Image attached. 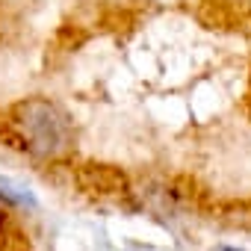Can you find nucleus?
<instances>
[{
  "instance_id": "nucleus-1",
  "label": "nucleus",
  "mask_w": 251,
  "mask_h": 251,
  "mask_svg": "<svg viewBox=\"0 0 251 251\" xmlns=\"http://www.w3.org/2000/svg\"><path fill=\"white\" fill-rule=\"evenodd\" d=\"M9 124L18 136V142L45 160L62 157L71 142H74V130H71V118L65 115V109L48 98H27L18 100L9 109Z\"/></svg>"
},
{
  "instance_id": "nucleus-2",
  "label": "nucleus",
  "mask_w": 251,
  "mask_h": 251,
  "mask_svg": "<svg viewBox=\"0 0 251 251\" xmlns=\"http://www.w3.org/2000/svg\"><path fill=\"white\" fill-rule=\"evenodd\" d=\"M0 198H6V201H15V204H33V195L30 189L12 183V180H0Z\"/></svg>"
},
{
  "instance_id": "nucleus-3",
  "label": "nucleus",
  "mask_w": 251,
  "mask_h": 251,
  "mask_svg": "<svg viewBox=\"0 0 251 251\" xmlns=\"http://www.w3.org/2000/svg\"><path fill=\"white\" fill-rule=\"evenodd\" d=\"M6 248V213L0 210V251Z\"/></svg>"
},
{
  "instance_id": "nucleus-4",
  "label": "nucleus",
  "mask_w": 251,
  "mask_h": 251,
  "mask_svg": "<svg viewBox=\"0 0 251 251\" xmlns=\"http://www.w3.org/2000/svg\"><path fill=\"white\" fill-rule=\"evenodd\" d=\"M216 251H239V248H230V245H219Z\"/></svg>"
}]
</instances>
